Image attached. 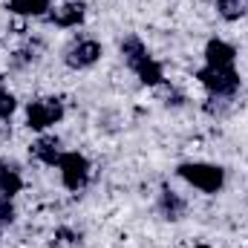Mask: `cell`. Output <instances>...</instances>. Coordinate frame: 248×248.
Wrapping results in <instances>:
<instances>
[{"instance_id": "obj_1", "label": "cell", "mask_w": 248, "mask_h": 248, "mask_svg": "<svg viewBox=\"0 0 248 248\" xmlns=\"http://www.w3.org/2000/svg\"><path fill=\"white\" fill-rule=\"evenodd\" d=\"M176 173L185 179L187 185L199 187L205 193H217L225 185V170L219 165H208V162H185V165H179Z\"/></svg>"}, {"instance_id": "obj_2", "label": "cell", "mask_w": 248, "mask_h": 248, "mask_svg": "<svg viewBox=\"0 0 248 248\" xmlns=\"http://www.w3.org/2000/svg\"><path fill=\"white\" fill-rule=\"evenodd\" d=\"M196 78L202 81L205 90H211L219 98H231L240 90V72L234 66H202Z\"/></svg>"}, {"instance_id": "obj_3", "label": "cell", "mask_w": 248, "mask_h": 248, "mask_svg": "<svg viewBox=\"0 0 248 248\" xmlns=\"http://www.w3.org/2000/svg\"><path fill=\"white\" fill-rule=\"evenodd\" d=\"M63 119V104L61 98H44V101H32L26 107V124L29 130H46L52 124H58Z\"/></svg>"}, {"instance_id": "obj_4", "label": "cell", "mask_w": 248, "mask_h": 248, "mask_svg": "<svg viewBox=\"0 0 248 248\" xmlns=\"http://www.w3.org/2000/svg\"><path fill=\"white\" fill-rule=\"evenodd\" d=\"M58 170H61L66 190H81L90 179V162L81 153H63L61 162H58Z\"/></svg>"}, {"instance_id": "obj_5", "label": "cell", "mask_w": 248, "mask_h": 248, "mask_svg": "<svg viewBox=\"0 0 248 248\" xmlns=\"http://www.w3.org/2000/svg\"><path fill=\"white\" fill-rule=\"evenodd\" d=\"M101 58V44L98 41H78V44H72L69 49H66V63L72 66V69H87V66H93V63Z\"/></svg>"}, {"instance_id": "obj_6", "label": "cell", "mask_w": 248, "mask_h": 248, "mask_svg": "<svg viewBox=\"0 0 248 248\" xmlns=\"http://www.w3.org/2000/svg\"><path fill=\"white\" fill-rule=\"evenodd\" d=\"M29 153L41 162V165H46V168H55L58 162H61L63 150H61V139L58 136H41L32 147H29Z\"/></svg>"}, {"instance_id": "obj_7", "label": "cell", "mask_w": 248, "mask_h": 248, "mask_svg": "<svg viewBox=\"0 0 248 248\" xmlns=\"http://www.w3.org/2000/svg\"><path fill=\"white\" fill-rule=\"evenodd\" d=\"M234 58H237V49L231 44H225L219 38L208 41V46H205V61H208V66H234Z\"/></svg>"}, {"instance_id": "obj_8", "label": "cell", "mask_w": 248, "mask_h": 248, "mask_svg": "<svg viewBox=\"0 0 248 248\" xmlns=\"http://www.w3.org/2000/svg\"><path fill=\"white\" fill-rule=\"evenodd\" d=\"M84 12H87L84 3H63L61 9H55V12L49 15V20H52L55 26H61V29H72V26H78V23L84 20Z\"/></svg>"}, {"instance_id": "obj_9", "label": "cell", "mask_w": 248, "mask_h": 248, "mask_svg": "<svg viewBox=\"0 0 248 248\" xmlns=\"http://www.w3.org/2000/svg\"><path fill=\"white\" fill-rule=\"evenodd\" d=\"M23 190V176L15 165L0 162V199H12L15 193Z\"/></svg>"}, {"instance_id": "obj_10", "label": "cell", "mask_w": 248, "mask_h": 248, "mask_svg": "<svg viewBox=\"0 0 248 248\" xmlns=\"http://www.w3.org/2000/svg\"><path fill=\"white\" fill-rule=\"evenodd\" d=\"M122 55H124V61H127V66H130V69L141 66V63L150 58L147 46H144L136 35H130V38H124V41H122Z\"/></svg>"}, {"instance_id": "obj_11", "label": "cell", "mask_w": 248, "mask_h": 248, "mask_svg": "<svg viewBox=\"0 0 248 248\" xmlns=\"http://www.w3.org/2000/svg\"><path fill=\"white\" fill-rule=\"evenodd\" d=\"M159 211L165 214V219H182L187 211L185 199L176 193V190H162V199H159Z\"/></svg>"}, {"instance_id": "obj_12", "label": "cell", "mask_w": 248, "mask_h": 248, "mask_svg": "<svg viewBox=\"0 0 248 248\" xmlns=\"http://www.w3.org/2000/svg\"><path fill=\"white\" fill-rule=\"evenodd\" d=\"M9 9L23 17H44L49 15V0H9Z\"/></svg>"}, {"instance_id": "obj_13", "label": "cell", "mask_w": 248, "mask_h": 248, "mask_svg": "<svg viewBox=\"0 0 248 248\" xmlns=\"http://www.w3.org/2000/svg\"><path fill=\"white\" fill-rule=\"evenodd\" d=\"M133 72H136V75H139V81H141V84H147V87H159V84L165 81L162 63L153 61V58H147V61L141 63V66H136Z\"/></svg>"}, {"instance_id": "obj_14", "label": "cell", "mask_w": 248, "mask_h": 248, "mask_svg": "<svg viewBox=\"0 0 248 248\" xmlns=\"http://www.w3.org/2000/svg\"><path fill=\"white\" fill-rule=\"evenodd\" d=\"M217 9L225 20H240L248 12V0H217Z\"/></svg>"}, {"instance_id": "obj_15", "label": "cell", "mask_w": 248, "mask_h": 248, "mask_svg": "<svg viewBox=\"0 0 248 248\" xmlns=\"http://www.w3.org/2000/svg\"><path fill=\"white\" fill-rule=\"evenodd\" d=\"M15 110H17L15 95H12L9 90H0V119H3V122H9V119L15 116Z\"/></svg>"}, {"instance_id": "obj_16", "label": "cell", "mask_w": 248, "mask_h": 248, "mask_svg": "<svg viewBox=\"0 0 248 248\" xmlns=\"http://www.w3.org/2000/svg\"><path fill=\"white\" fill-rule=\"evenodd\" d=\"M15 222V205L12 199H0V225H9Z\"/></svg>"}, {"instance_id": "obj_17", "label": "cell", "mask_w": 248, "mask_h": 248, "mask_svg": "<svg viewBox=\"0 0 248 248\" xmlns=\"http://www.w3.org/2000/svg\"><path fill=\"white\" fill-rule=\"evenodd\" d=\"M58 246H63V248H69V246H75L78 243V234L75 231H69V228H58Z\"/></svg>"}, {"instance_id": "obj_18", "label": "cell", "mask_w": 248, "mask_h": 248, "mask_svg": "<svg viewBox=\"0 0 248 248\" xmlns=\"http://www.w3.org/2000/svg\"><path fill=\"white\" fill-rule=\"evenodd\" d=\"M9 136H12V127H9V124H6L3 119H0V141H6Z\"/></svg>"}, {"instance_id": "obj_19", "label": "cell", "mask_w": 248, "mask_h": 248, "mask_svg": "<svg viewBox=\"0 0 248 248\" xmlns=\"http://www.w3.org/2000/svg\"><path fill=\"white\" fill-rule=\"evenodd\" d=\"M196 248H208V246H196Z\"/></svg>"}]
</instances>
